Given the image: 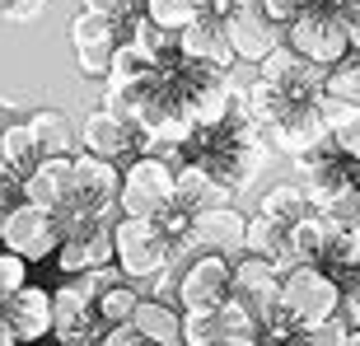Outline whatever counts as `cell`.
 <instances>
[{
	"mask_svg": "<svg viewBox=\"0 0 360 346\" xmlns=\"http://www.w3.org/2000/svg\"><path fill=\"white\" fill-rule=\"evenodd\" d=\"M70 192H75V155L42 160L24 178V201L28 206H42V211H52V215H61L70 206Z\"/></svg>",
	"mask_w": 360,
	"mask_h": 346,
	"instance_id": "2e32d148",
	"label": "cell"
},
{
	"mask_svg": "<svg viewBox=\"0 0 360 346\" xmlns=\"http://www.w3.org/2000/svg\"><path fill=\"white\" fill-rule=\"evenodd\" d=\"M28 127H33V136H38L42 160L75 155V146H80V136H75V127L66 122V113H61V108H38V113H28Z\"/></svg>",
	"mask_w": 360,
	"mask_h": 346,
	"instance_id": "603a6c76",
	"label": "cell"
},
{
	"mask_svg": "<svg viewBox=\"0 0 360 346\" xmlns=\"http://www.w3.org/2000/svg\"><path fill=\"white\" fill-rule=\"evenodd\" d=\"M131 42H136V47H146V52L155 56V61H164L169 52H178V33L160 28L155 19H150V14H141V19L131 24Z\"/></svg>",
	"mask_w": 360,
	"mask_h": 346,
	"instance_id": "f546056e",
	"label": "cell"
},
{
	"mask_svg": "<svg viewBox=\"0 0 360 346\" xmlns=\"http://www.w3.org/2000/svg\"><path fill=\"white\" fill-rule=\"evenodd\" d=\"M164 346H187V342H183V337H174V342H164Z\"/></svg>",
	"mask_w": 360,
	"mask_h": 346,
	"instance_id": "f6af8a7d",
	"label": "cell"
},
{
	"mask_svg": "<svg viewBox=\"0 0 360 346\" xmlns=\"http://www.w3.org/2000/svg\"><path fill=\"white\" fill-rule=\"evenodd\" d=\"M257 75L267 84H276L281 94H290V98H323V75L328 70H319L314 61H304L300 52H290L281 42L267 61H257Z\"/></svg>",
	"mask_w": 360,
	"mask_h": 346,
	"instance_id": "5bb4252c",
	"label": "cell"
},
{
	"mask_svg": "<svg viewBox=\"0 0 360 346\" xmlns=\"http://www.w3.org/2000/svg\"><path fill=\"white\" fill-rule=\"evenodd\" d=\"M0 346H19V337H14L10 328H5V319H0Z\"/></svg>",
	"mask_w": 360,
	"mask_h": 346,
	"instance_id": "b9f144b4",
	"label": "cell"
},
{
	"mask_svg": "<svg viewBox=\"0 0 360 346\" xmlns=\"http://www.w3.org/2000/svg\"><path fill=\"white\" fill-rule=\"evenodd\" d=\"M5 10H10V0H0V14H5Z\"/></svg>",
	"mask_w": 360,
	"mask_h": 346,
	"instance_id": "7dc6e473",
	"label": "cell"
},
{
	"mask_svg": "<svg viewBox=\"0 0 360 346\" xmlns=\"http://www.w3.org/2000/svg\"><path fill=\"white\" fill-rule=\"evenodd\" d=\"M47 5H52V0H10L5 19H14V24H33V19H38Z\"/></svg>",
	"mask_w": 360,
	"mask_h": 346,
	"instance_id": "f35d334b",
	"label": "cell"
},
{
	"mask_svg": "<svg viewBox=\"0 0 360 346\" xmlns=\"http://www.w3.org/2000/svg\"><path fill=\"white\" fill-rule=\"evenodd\" d=\"M108 328L94 314V300L75 286L52 290V342H98Z\"/></svg>",
	"mask_w": 360,
	"mask_h": 346,
	"instance_id": "9a60e30c",
	"label": "cell"
},
{
	"mask_svg": "<svg viewBox=\"0 0 360 346\" xmlns=\"http://www.w3.org/2000/svg\"><path fill=\"white\" fill-rule=\"evenodd\" d=\"M89 14H103V19H117V24L131 28L141 14H146V0H84Z\"/></svg>",
	"mask_w": 360,
	"mask_h": 346,
	"instance_id": "1f68e13d",
	"label": "cell"
},
{
	"mask_svg": "<svg viewBox=\"0 0 360 346\" xmlns=\"http://www.w3.org/2000/svg\"><path fill=\"white\" fill-rule=\"evenodd\" d=\"M136 305H141V295H136V281H112L98 300H94V314H98V323L103 328H122V323H131Z\"/></svg>",
	"mask_w": 360,
	"mask_h": 346,
	"instance_id": "4316f807",
	"label": "cell"
},
{
	"mask_svg": "<svg viewBox=\"0 0 360 346\" xmlns=\"http://www.w3.org/2000/svg\"><path fill=\"white\" fill-rule=\"evenodd\" d=\"M342 19H347V33H351V52H360V5H356V10H347Z\"/></svg>",
	"mask_w": 360,
	"mask_h": 346,
	"instance_id": "60d3db41",
	"label": "cell"
},
{
	"mask_svg": "<svg viewBox=\"0 0 360 346\" xmlns=\"http://www.w3.org/2000/svg\"><path fill=\"white\" fill-rule=\"evenodd\" d=\"M56 346H98V342H56Z\"/></svg>",
	"mask_w": 360,
	"mask_h": 346,
	"instance_id": "7bdbcfd3",
	"label": "cell"
},
{
	"mask_svg": "<svg viewBox=\"0 0 360 346\" xmlns=\"http://www.w3.org/2000/svg\"><path fill=\"white\" fill-rule=\"evenodd\" d=\"M178 164H197V169H206L215 183L234 197V192H243V187L257 178V169L267 164V141H262V132L248 122L243 103H234V113H229L225 122L201 127V132L178 150L174 169Z\"/></svg>",
	"mask_w": 360,
	"mask_h": 346,
	"instance_id": "6da1fadb",
	"label": "cell"
},
{
	"mask_svg": "<svg viewBox=\"0 0 360 346\" xmlns=\"http://www.w3.org/2000/svg\"><path fill=\"white\" fill-rule=\"evenodd\" d=\"M61 239H66L61 220H56L52 211H42V206H28V201H19V206L5 215V229H0V248L14 253V257H24L28 267L56 257Z\"/></svg>",
	"mask_w": 360,
	"mask_h": 346,
	"instance_id": "52a82bcc",
	"label": "cell"
},
{
	"mask_svg": "<svg viewBox=\"0 0 360 346\" xmlns=\"http://www.w3.org/2000/svg\"><path fill=\"white\" fill-rule=\"evenodd\" d=\"M285 47L300 52L304 61H314L319 70H333V66H342V61L351 56L347 19L323 0V5H314L309 14H300V19L285 28Z\"/></svg>",
	"mask_w": 360,
	"mask_h": 346,
	"instance_id": "5b68a950",
	"label": "cell"
},
{
	"mask_svg": "<svg viewBox=\"0 0 360 346\" xmlns=\"http://www.w3.org/2000/svg\"><path fill=\"white\" fill-rule=\"evenodd\" d=\"M112 225L117 220H84V225L66 229V239L56 248V267L66 276H84V271H103L112 267Z\"/></svg>",
	"mask_w": 360,
	"mask_h": 346,
	"instance_id": "7c38bea8",
	"label": "cell"
},
{
	"mask_svg": "<svg viewBox=\"0 0 360 346\" xmlns=\"http://www.w3.org/2000/svg\"><path fill=\"white\" fill-rule=\"evenodd\" d=\"M5 328L19 337V346L52 342V290L28 281L19 295H10L5 300Z\"/></svg>",
	"mask_w": 360,
	"mask_h": 346,
	"instance_id": "4fadbf2b",
	"label": "cell"
},
{
	"mask_svg": "<svg viewBox=\"0 0 360 346\" xmlns=\"http://www.w3.org/2000/svg\"><path fill=\"white\" fill-rule=\"evenodd\" d=\"M80 146L94 160L122 164V160L146 155V132H141L131 117H122V113L98 103V108H89V117H84V127H80Z\"/></svg>",
	"mask_w": 360,
	"mask_h": 346,
	"instance_id": "30bf717a",
	"label": "cell"
},
{
	"mask_svg": "<svg viewBox=\"0 0 360 346\" xmlns=\"http://www.w3.org/2000/svg\"><path fill=\"white\" fill-rule=\"evenodd\" d=\"M243 234H248V215L239 206H211L201 211L187 229V239L178 243V257H192V253H220V257H239L243 253Z\"/></svg>",
	"mask_w": 360,
	"mask_h": 346,
	"instance_id": "8fae6325",
	"label": "cell"
},
{
	"mask_svg": "<svg viewBox=\"0 0 360 346\" xmlns=\"http://www.w3.org/2000/svg\"><path fill=\"white\" fill-rule=\"evenodd\" d=\"M333 141H337V150H342V155H347L351 164H360V113H356V117H351L347 127H342V132L333 136Z\"/></svg>",
	"mask_w": 360,
	"mask_h": 346,
	"instance_id": "8d00e7d4",
	"label": "cell"
},
{
	"mask_svg": "<svg viewBox=\"0 0 360 346\" xmlns=\"http://www.w3.org/2000/svg\"><path fill=\"white\" fill-rule=\"evenodd\" d=\"M309 211H314V197H309L304 183H276L271 192H262V206H257V215H267L276 225H295Z\"/></svg>",
	"mask_w": 360,
	"mask_h": 346,
	"instance_id": "cb8c5ba5",
	"label": "cell"
},
{
	"mask_svg": "<svg viewBox=\"0 0 360 346\" xmlns=\"http://www.w3.org/2000/svg\"><path fill=\"white\" fill-rule=\"evenodd\" d=\"M131 328L146 333L155 346H164V342H174V337H183V309H178L174 300L141 295V305H136V314H131Z\"/></svg>",
	"mask_w": 360,
	"mask_h": 346,
	"instance_id": "7402d4cb",
	"label": "cell"
},
{
	"mask_svg": "<svg viewBox=\"0 0 360 346\" xmlns=\"http://www.w3.org/2000/svg\"><path fill=\"white\" fill-rule=\"evenodd\" d=\"M98 346H155L146 333H136L131 323H122V328H108L103 337H98Z\"/></svg>",
	"mask_w": 360,
	"mask_h": 346,
	"instance_id": "d590c367",
	"label": "cell"
},
{
	"mask_svg": "<svg viewBox=\"0 0 360 346\" xmlns=\"http://www.w3.org/2000/svg\"><path fill=\"white\" fill-rule=\"evenodd\" d=\"M304 346H351V333L333 319V323H323V328H314V333H304Z\"/></svg>",
	"mask_w": 360,
	"mask_h": 346,
	"instance_id": "e575fe53",
	"label": "cell"
},
{
	"mask_svg": "<svg viewBox=\"0 0 360 346\" xmlns=\"http://www.w3.org/2000/svg\"><path fill=\"white\" fill-rule=\"evenodd\" d=\"M342 234L347 229H337L333 220L323 211H309L304 220H295L290 225V253H295V262L300 267H328L333 262V253H337V243H342Z\"/></svg>",
	"mask_w": 360,
	"mask_h": 346,
	"instance_id": "d6986e66",
	"label": "cell"
},
{
	"mask_svg": "<svg viewBox=\"0 0 360 346\" xmlns=\"http://www.w3.org/2000/svg\"><path fill=\"white\" fill-rule=\"evenodd\" d=\"M14 122H24V117H19V108H14V103H10V98H0V136L10 132Z\"/></svg>",
	"mask_w": 360,
	"mask_h": 346,
	"instance_id": "ab89813d",
	"label": "cell"
},
{
	"mask_svg": "<svg viewBox=\"0 0 360 346\" xmlns=\"http://www.w3.org/2000/svg\"><path fill=\"white\" fill-rule=\"evenodd\" d=\"M5 178H10V169H5V160H0V183H5Z\"/></svg>",
	"mask_w": 360,
	"mask_h": 346,
	"instance_id": "ee69618b",
	"label": "cell"
},
{
	"mask_svg": "<svg viewBox=\"0 0 360 346\" xmlns=\"http://www.w3.org/2000/svg\"><path fill=\"white\" fill-rule=\"evenodd\" d=\"M174 300L183 314H215L220 305H229L234 300V257H220V253L183 257Z\"/></svg>",
	"mask_w": 360,
	"mask_h": 346,
	"instance_id": "3957f363",
	"label": "cell"
},
{
	"mask_svg": "<svg viewBox=\"0 0 360 346\" xmlns=\"http://www.w3.org/2000/svg\"><path fill=\"white\" fill-rule=\"evenodd\" d=\"M174 178H178V192H174V206H183L192 220H197L201 211H211V206H225L229 201V192L220 183H215L206 169H197V164H178L174 169Z\"/></svg>",
	"mask_w": 360,
	"mask_h": 346,
	"instance_id": "44dd1931",
	"label": "cell"
},
{
	"mask_svg": "<svg viewBox=\"0 0 360 346\" xmlns=\"http://www.w3.org/2000/svg\"><path fill=\"white\" fill-rule=\"evenodd\" d=\"M183 342L187 346H225L220 328H215V314H183Z\"/></svg>",
	"mask_w": 360,
	"mask_h": 346,
	"instance_id": "4dcf8cb0",
	"label": "cell"
},
{
	"mask_svg": "<svg viewBox=\"0 0 360 346\" xmlns=\"http://www.w3.org/2000/svg\"><path fill=\"white\" fill-rule=\"evenodd\" d=\"M347 290H360V276H356V286H347Z\"/></svg>",
	"mask_w": 360,
	"mask_h": 346,
	"instance_id": "c3c4849f",
	"label": "cell"
},
{
	"mask_svg": "<svg viewBox=\"0 0 360 346\" xmlns=\"http://www.w3.org/2000/svg\"><path fill=\"white\" fill-rule=\"evenodd\" d=\"M314 5H323V0H262V10H267L281 28H290L295 19H300V14H309Z\"/></svg>",
	"mask_w": 360,
	"mask_h": 346,
	"instance_id": "836d02e7",
	"label": "cell"
},
{
	"mask_svg": "<svg viewBox=\"0 0 360 346\" xmlns=\"http://www.w3.org/2000/svg\"><path fill=\"white\" fill-rule=\"evenodd\" d=\"M38 346H56V342H38Z\"/></svg>",
	"mask_w": 360,
	"mask_h": 346,
	"instance_id": "681fc988",
	"label": "cell"
},
{
	"mask_svg": "<svg viewBox=\"0 0 360 346\" xmlns=\"http://www.w3.org/2000/svg\"><path fill=\"white\" fill-rule=\"evenodd\" d=\"M234 300L248 305L257 319H267L271 309L281 305V271L267 262V257H234Z\"/></svg>",
	"mask_w": 360,
	"mask_h": 346,
	"instance_id": "e0dca14e",
	"label": "cell"
},
{
	"mask_svg": "<svg viewBox=\"0 0 360 346\" xmlns=\"http://www.w3.org/2000/svg\"><path fill=\"white\" fill-rule=\"evenodd\" d=\"M28 286V262L24 257H14L0 248V300H10V295H19Z\"/></svg>",
	"mask_w": 360,
	"mask_h": 346,
	"instance_id": "d6a6232c",
	"label": "cell"
},
{
	"mask_svg": "<svg viewBox=\"0 0 360 346\" xmlns=\"http://www.w3.org/2000/svg\"><path fill=\"white\" fill-rule=\"evenodd\" d=\"M225 38L234 47V61L257 66L285 42V28L262 10V0H234V10L225 14Z\"/></svg>",
	"mask_w": 360,
	"mask_h": 346,
	"instance_id": "9c48e42d",
	"label": "cell"
},
{
	"mask_svg": "<svg viewBox=\"0 0 360 346\" xmlns=\"http://www.w3.org/2000/svg\"><path fill=\"white\" fill-rule=\"evenodd\" d=\"M0 160H5V169L14 173V178H28V173L42 164V150H38V136H33V127L24 122H14L10 132L0 136Z\"/></svg>",
	"mask_w": 360,
	"mask_h": 346,
	"instance_id": "d4e9b609",
	"label": "cell"
},
{
	"mask_svg": "<svg viewBox=\"0 0 360 346\" xmlns=\"http://www.w3.org/2000/svg\"><path fill=\"white\" fill-rule=\"evenodd\" d=\"M112 257L127 281H155L178 262V239L160 220H141V215H117L112 225Z\"/></svg>",
	"mask_w": 360,
	"mask_h": 346,
	"instance_id": "7a4b0ae2",
	"label": "cell"
},
{
	"mask_svg": "<svg viewBox=\"0 0 360 346\" xmlns=\"http://www.w3.org/2000/svg\"><path fill=\"white\" fill-rule=\"evenodd\" d=\"M174 192H178L174 164L146 150V155L127 160V169H122L117 211L122 215H141V220H155V215H164L169 206H174Z\"/></svg>",
	"mask_w": 360,
	"mask_h": 346,
	"instance_id": "277c9868",
	"label": "cell"
},
{
	"mask_svg": "<svg viewBox=\"0 0 360 346\" xmlns=\"http://www.w3.org/2000/svg\"><path fill=\"white\" fill-rule=\"evenodd\" d=\"M337 305H342V286H337L323 267H295L281 276V309L290 314L304 333L323 328V323L337 319Z\"/></svg>",
	"mask_w": 360,
	"mask_h": 346,
	"instance_id": "8992f818",
	"label": "cell"
},
{
	"mask_svg": "<svg viewBox=\"0 0 360 346\" xmlns=\"http://www.w3.org/2000/svg\"><path fill=\"white\" fill-rule=\"evenodd\" d=\"M351 346H360V333H351Z\"/></svg>",
	"mask_w": 360,
	"mask_h": 346,
	"instance_id": "bcb514c9",
	"label": "cell"
},
{
	"mask_svg": "<svg viewBox=\"0 0 360 346\" xmlns=\"http://www.w3.org/2000/svg\"><path fill=\"white\" fill-rule=\"evenodd\" d=\"M146 14L169 33H183L187 24H197L206 14V0H146Z\"/></svg>",
	"mask_w": 360,
	"mask_h": 346,
	"instance_id": "83f0119b",
	"label": "cell"
},
{
	"mask_svg": "<svg viewBox=\"0 0 360 346\" xmlns=\"http://www.w3.org/2000/svg\"><path fill=\"white\" fill-rule=\"evenodd\" d=\"M127 38H131V28H127V24L80 10V14H75V24H70V47H75L80 75H89V80H108L112 56L122 52V42H127Z\"/></svg>",
	"mask_w": 360,
	"mask_h": 346,
	"instance_id": "ba28073f",
	"label": "cell"
},
{
	"mask_svg": "<svg viewBox=\"0 0 360 346\" xmlns=\"http://www.w3.org/2000/svg\"><path fill=\"white\" fill-rule=\"evenodd\" d=\"M323 94L328 98H347V103L360 108V52H351L342 66H333L323 75Z\"/></svg>",
	"mask_w": 360,
	"mask_h": 346,
	"instance_id": "f1b7e54d",
	"label": "cell"
},
{
	"mask_svg": "<svg viewBox=\"0 0 360 346\" xmlns=\"http://www.w3.org/2000/svg\"><path fill=\"white\" fill-rule=\"evenodd\" d=\"M178 52L187 61H201V66H215V70L234 66V47L225 38V19H215V14H201L197 24H187L178 33Z\"/></svg>",
	"mask_w": 360,
	"mask_h": 346,
	"instance_id": "ac0fdd59",
	"label": "cell"
},
{
	"mask_svg": "<svg viewBox=\"0 0 360 346\" xmlns=\"http://www.w3.org/2000/svg\"><path fill=\"white\" fill-rule=\"evenodd\" d=\"M215 328H220L225 346H262V319L248 305H239V300L215 309Z\"/></svg>",
	"mask_w": 360,
	"mask_h": 346,
	"instance_id": "484cf974",
	"label": "cell"
},
{
	"mask_svg": "<svg viewBox=\"0 0 360 346\" xmlns=\"http://www.w3.org/2000/svg\"><path fill=\"white\" fill-rule=\"evenodd\" d=\"M337 323L347 333H360V290H342V305H337Z\"/></svg>",
	"mask_w": 360,
	"mask_h": 346,
	"instance_id": "74e56055",
	"label": "cell"
},
{
	"mask_svg": "<svg viewBox=\"0 0 360 346\" xmlns=\"http://www.w3.org/2000/svg\"><path fill=\"white\" fill-rule=\"evenodd\" d=\"M243 253L248 257H267L281 276L295 271V253H290V225H276L267 215H248V234H243Z\"/></svg>",
	"mask_w": 360,
	"mask_h": 346,
	"instance_id": "ffe728a7",
	"label": "cell"
}]
</instances>
